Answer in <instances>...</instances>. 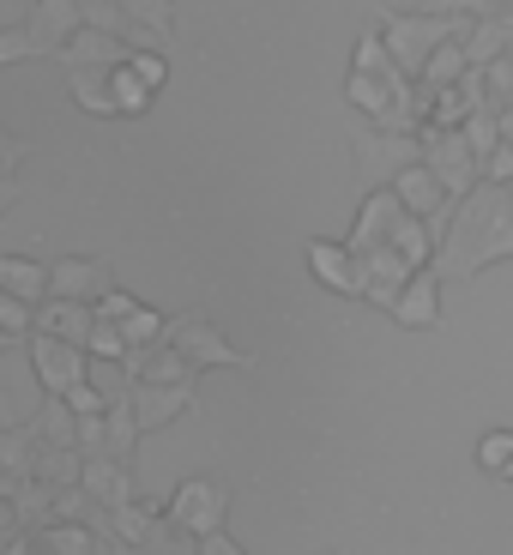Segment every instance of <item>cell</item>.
<instances>
[{"label":"cell","mask_w":513,"mask_h":555,"mask_svg":"<svg viewBox=\"0 0 513 555\" xmlns=\"http://www.w3.org/2000/svg\"><path fill=\"white\" fill-rule=\"evenodd\" d=\"M357 230H362V236L350 242V254H362V291L375 296V302H393L387 284L411 278V266L423 260L429 242L416 236V218H411V206H399V194H375V199H369Z\"/></svg>","instance_id":"obj_1"},{"label":"cell","mask_w":513,"mask_h":555,"mask_svg":"<svg viewBox=\"0 0 513 555\" xmlns=\"http://www.w3.org/2000/svg\"><path fill=\"white\" fill-rule=\"evenodd\" d=\"M350 103H362V115H375V121H387V127H405V67L387 55V42L381 37H369L357 49Z\"/></svg>","instance_id":"obj_2"},{"label":"cell","mask_w":513,"mask_h":555,"mask_svg":"<svg viewBox=\"0 0 513 555\" xmlns=\"http://www.w3.org/2000/svg\"><path fill=\"white\" fill-rule=\"evenodd\" d=\"M79 13L91 30H110L127 49H157L176 25V7L169 0H79Z\"/></svg>","instance_id":"obj_3"},{"label":"cell","mask_w":513,"mask_h":555,"mask_svg":"<svg viewBox=\"0 0 513 555\" xmlns=\"http://www.w3.org/2000/svg\"><path fill=\"white\" fill-rule=\"evenodd\" d=\"M30 375H37V387L49 392V399H67L79 380H91L85 369H91V350L85 345H67V338H49V333H30Z\"/></svg>","instance_id":"obj_4"},{"label":"cell","mask_w":513,"mask_h":555,"mask_svg":"<svg viewBox=\"0 0 513 555\" xmlns=\"http://www.w3.org/2000/svg\"><path fill=\"white\" fill-rule=\"evenodd\" d=\"M223 514H230V489H223L218 477H188V483L169 495V526H181L188 538L223 531Z\"/></svg>","instance_id":"obj_5"},{"label":"cell","mask_w":513,"mask_h":555,"mask_svg":"<svg viewBox=\"0 0 513 555\" xmlns=\"http://www.w3.org/2000/svg\"><path fill=\"white\" fill-rule=\"evenodd\" d=\"M164 79H169V67H164V55L157 49H133V55L121 61V67L110 73V98H115V115H139L145 103L164 91Z\"/></svg>","instance_id":"obj_6"},{"label":"cell","mask_w":513,"mask_h":555,"mask_svg":"<svg viewBox=\"0 0 513 555\" xmlns=\"http://www.w3.org/2000/svg\"><path fill=\"white\" fill-rule=\"evenodd\" d=\"M164 338L181 350V357L194 362V369H211V362H230V369H248V357H242L230 338L218 333V326H206V320H194V314H176L164 326Z\"/></svg>","instance_id":"obj_7"},{"label":"cell","mask_w":513,"mask_h":555,"mask_svg":"<svg viewBox=\"0 0 513 555\" xmlns=\"http://www.w3.org/2000/svg\"><path fill=\"white\" fill-rule=\"evenodd\" d=\"M110 291H115V272L103 260H55L49 266V296H61V302H91L98 308Z\"/></svg>","instance_id":"obj_8"},{"label":"cell","mask_w":513,"mask_h":555,"mask_svg":"<svg viewBox=\"0 0 513 555\" xmlns=\"http://www.w3.org/2000/svg\"><path fill=\"white\" fill-rule=\"evenodd\" d=\"M98 320H110V326H121L127 350H133V345H157V338H164V326H169L164 314H152V308H139L133 296L121 291V284H115V291L98 302Z\"/></svg>","instance_id":"obj_9"},{"label":"cell","mask_w":513,"mask_h":555,"mask_svg":"<svg viewBox=\"0 0 513 555\" xmlns=\"http://www.w3.org/2000/svg\"><path fill=\"white\" fill-rule=\"evenodd\" d=\"M194 404V380H176V387H157V380H139L133 392V416H139V435L152 429H169L181 411Z\"/></svg>","instance_id":"obj_10"},{"label":"cell","mask_w":513,"mask_h":555,"mask_svg":"<svg viewBox=\"0 0 513 555\" xmlns=\"http://www.w3.org/2000/svg\"><path fill=\"white\" fill-rule=\"evenodd\" d=\"M447 37L441 18H387V55L399 61L405 73H423V55Z\"/></svg>","instance_id":"obj_11"},{"label":"cell","mask_w":513,"mask_h":555,"mask_svg":"<svg viewBox=\"0 0 513 555\" xmlns=\"http://www.w3.org/2000/svg\"><path fill=\"white\" fill-rule=\"evenodd\" d=\"M121 362L133 369L139 380H157V387H176V380H194V375H200V369H194L188 357H181V350L169 345V338H157V345H133Z\"/></svg>","instance_id":"obj_12"},{"label":"cell","mask_w":513,"mask_h":555,"mask_svg":"<svg viewBox=\"0 0 513 555\" xmlns=\"http://www.w3.org/2000/svg\"><path fill=\"white\" fill-rule=\"evenodd\" d=\"M127 55H133V49H127L121 37H110V30H91V25H85V30H73V37H67V49H61L55 61H67L73 73H85V67H121Z\"/></svg>","instance_id":"obj_13"},{"label":"cell","mask_w":513,"mask_h":555,"mask_svg":"<svg viewBox=\"0 0 513 555\" xmlns=\"http://www.w3.org/2000/svg\"><path fill=\"white\" fill-rule=\"evenodd\" d=\"M91 326H98V308L91 302H61V296H49L37 308V333L67 338V345H91Z\"/></svg>","instance_id":"obj_14"},{"label":"cell","mask_w":513,"mask_h":555,"mask_svg":"<svg viewBox=\"0 0 513 555\" xmlns=\"http://www.w3.org/2000/svg\"><path fill=\"white\" fill-rule=\"evenodd\" d=\"M79 18H85L79 0H37V7H30V18H25V30L42 42V49H49V55H61Z\"/></svg>","instance_id":"obj_15"},{"label":"cell","mask_w":513,"mask_h":555,"mask_svg":"<svg viewBox=\"0 0 513 555\" xmlns=\"http://www.w3.org/2000/svg\"><path fill=\"white\" fill-rule=\"evenodd\" d=\"M308 266H315V278L326 284V291L369 296V291H362V272L350 266V248H338V242H308Z\"/></svg>","instance_id":"obj_16"},{"label":"cell","mask_w":513,"mask_h":555,"mask_svg":"<svg viewBox=\"0 0 513 555\" xmlns=\"http://www.w3.org/2000/svg\"><path fill=\"white\" fill-rule=\"evenodd\" d=\"M435 314H441V278L416 272L411 291L393 296V320H399V326H435Z\"/></svg>","instance_id":"obj_17"},{"label":"cell","mask_w":513,"mask_h":555,"mask_svg":"<svg viewBox=\"0 0 513 555\" xmlns=\"http://www.w3.org/2000/svg\"><path fill=\"white\" fill-rule=\"evenodd\" d=\"M0 291L25 296L30 308L49 302V266L42 260H25V254H0Z\"/></svg>","instance_id":"obj_18"},{"label":"cell","mask_w":513,"mask_h":555,"mask_svg":"<svg viewBox=\"0 0 513 555\" xmlns=\"http://www.w3.org/2000/svg\"><path fill=\"white\" fill-rule=\"evenodd\" d=\"M393 181H399V199L411 211H429L435 206V169H399Z\"/></svg>","instance_id":"obj_19"},{"label":"cell","mask_w":513,"mask_h":555,"mask_svg":"<svg viewBox=\"0 0 513 555\" xmlns=\"http://www.w3.org/2000/svg\"><path fill=\"white\" fill-rule=\"evenodd\" d=\"M0 326H7L13 338H30V333H37V308H30L25 296L0 291Z\"/></svg>","instance_id":"obj_20"},{"label":"cell","mask_w":513,"mask_h":555,"mask_svg":"<svg viewBox=\"0 0 513 555\" xmlns=\"http://www.w3.org/2000/svg\"><path fill=\"white\" fill-rule=\"evenodd\" d=\"M477 465H484V472H508L513 465V435L508 429H496V435H484V447H477Z\"/></svg>","instance_id":"obj_21"},{"label":"cell","mask_w":513,"mask_h":555,"mask_svg":"<svg viewBox=\"0 0 513 555\" xmlns=\"http://www.w3.org/2000/svg\"><path fill=\"white\" fill-rule=\"evenodd\" d=\"M91 357H110V362H121L127 357V338H121V326H110V320H98V326H91Z\"/></svg>","instance_id":"obj_22"},{"label":"cell","mask_w":513,"mask_h":555,"mask_svg":"<svg viewBox=\"0 0 513 555\" xmlns=\"http://www.w3.org/2000/svg\"><path fill=\"white\" fill-rule=\"evenodd\" d=\"M61 404H67L73 416H103V411H110V404H103V392L91 387V380H79V387H73V392H67V399H61Z\"/></svg>","instance_id":"obj_23"},{"label":"cell","mask_w":513,"mask_h":555,"mask_svg":"<svg viewBox=\"0 0 513 555\" xmlns=\"http://www.w3.org/2000/svg\"><path fill=\"white\" fill-rule=\"evenodd\" d=\"M13 392H18V375L0 362V429H13L18 423V404H13Z\"/></svg>","instance_id":"obj_24"},{"label":"cell","mask_w":513,"mask_h":555,"mask_svg":"<svg viewBox=\"0 0 513 555\" xmlns=\"http://www.w3.org/2000/svg\"><path fill=\"white\" fill-rule=\"evenodd\" d=\"M49 550L55 555H85V531L79 526H55L49 531Z\"/></svg>","instance_id":"obj_25"},{"label":"cell","mask_w":513,"mask_h":555,"mask_svg":"<svg viewBox=\"0 0 513 555\" xmlns=\"http://www.w3.org/2000/svg\"><path fill=\"white\" fill-rule=\"evenodd\" d=\"M18 157H25V145H18V139H7V133H0V181H13Z\"/></svg>","instance_id":"obj_26"},{"label":"cell","mask_w":513,"mask_h":555,"mask_svg":"<svg viewBox=\"0 0 513 555\" xmlns=\"http://www.w3.org/2000/svg\"><path fill=\"white\" fill-rule=\"evenodd\" d=\"M194 555H242V550H236L230 538H223V531H211V538H200V550H194Z\"/></svg>","instance_id":"obj_27"},{"label":"cell","mask_w":513,"mask_h":555,"mask_svg":"<svg viewBox=\"0 0 513 555\" xmlns=\"http://www.w3.org/2000/svg\"><path fill=\"white\" fill-rule=\"evenodd\" d=\"M18 194H25V181H0V218L18 206Z\"/></svg>","instance_id":"obj_28"},{"label":"cell","mask_w":513,"mask_h":555,"mask_svg":"<svg viewBox=\"0 0 513 555\" xmlns=\"http://www.w3.org/2000/svg\"><path fill=\"white\" fill-rule=\"evenodd\" d=\"M13 477L18 472H7V465H0V495H13Z\"/></svg>","instance_id":"obj_29"},{"label":"cell","mask_w":513,"mask_h":555,"mask_svg":"<svg viewBox=\"0 0 513 555\" xmlns=\"http://www.w3.org/2000/svg\"><path fill=\"white\" fill-rule=\"evenodd\" d=\"M7 345H13V333H7V326H0V357H7Z\"/></svg>","instance_id":"obj_30"}]
</instances>
